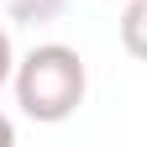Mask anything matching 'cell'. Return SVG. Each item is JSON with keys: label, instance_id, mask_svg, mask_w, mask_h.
Wrapping results in <instances>:
<instances>
[{"label": "cell", "instance_id": "cell-1", "mask_svg": "<svg viewBox=\"0 0 147 147\" xmlns=\"http://www.w3.org/2000/svg\"><path fill=\"white\" fill-rule=\"evenodd\" d=\"M11 89H16L21 116L42 121V126H58V121H68L84 105L89 74H84V58L68 42H37L26 58H16Z\"/></svg>", "mask_w": 147, "mask_h": 147}, {"label": "cell", "instance_id": "cell-2", "mask_svg": "<svg viewBox=\"0 0 147 147\" xmlns=\"http://www.w3.org/2000/svg\"><path fill=\"white\" fill-rule=\"evenodd\" d=\"M121 47L147 63V0H131V5H126V16H121Z\"/></svg>", "mask_w": 147, "mask_h": 147}, {"label": "cell", "instance_id": "cell-3", "mask_svg": "<svg viewBox=\"0 0 147 147\" xmlns=\"http://www.w3.org/2000/svg\"><path fill=\"white\" fill-rule=\"evenodd\" d=\"M0 5H5L16 21H53L68 0H0Z\"/></svg>", "mask_w": 147, "mask_h": 147}, {"label": "cell", "instance_id": "cell-4", "mask_svg": "<svg viewBox=\"0 0 147 147\" xmlns=\"http://www.w3.org/2000/svg\"><path fill=\"white\" fill-rule=\"evenodd\" d=\"M11 74H16V47H11V32L0 26V89L11 84Z\"/></svg>", "mask_w": 147, "mask_h": 147}, {"label": "cell", "instance_id": "cell-5", "mask_svg": "<svg viewBox=\"0 0 147 147\" xmlns=\"http://www.w3.org/2000/svg\"><path fill=\"white\" fill-rule=\"evenodd\" d=\"M16 142V126H11V116H0V147H11Z\"/></svg>", "mask_w": 147, "mask_h": 147}]
</instances>
